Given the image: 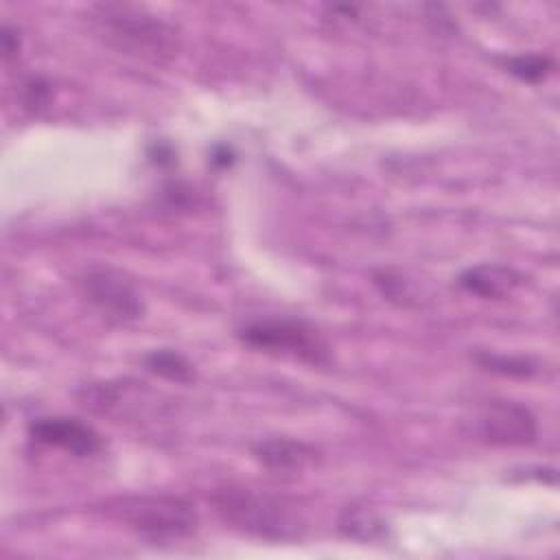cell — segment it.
I'll return each mask as SVG.
<instances>
[{
    "instance_id": "obj_1",
    "label": "cell",
    "mask_w": 560,
    "mask_h": 560,
    "mask_svg": "<svg viewBox=\"0 0 560 560\" xmlns=\"http://www.w3.org/2000/svg\"><path fill=\"white\" fill-rule=\"evenodd\" d=\"M94 31L116 50L153 63L168 61L177 55V28L144 7L129 2H103L88 11Z\"/></svg>"
},
{
    "instance_id": "obj_2",
    "label": "cell",
    "mask_w": 560,
    "mask_h": 560,
    "mask_svg": "<svg viewBox=\"0 0 560 560\" xmlns=\"http://www.w3.org/2000/svg\"><path fill=\"white\" fill-rule=\"evenodd\" d=\"M210 501L228 525L265 540H298L306 532V518L298 503L273 492L225 486L217 488Z\"/></svg>"
},
{
    "instance_id": "obj_3",
    "label": "cell",
    "mask_w": 560,
    "mask_h": 560,
    "mask_svg": "<svg viewBox=\"0 0 560 560\" xmlns=\"http://www.w3.org/2000/svg\"><path fill=\"white\" fill-rule=\"evenodd\" d=\"M105 512L131 532L158 542L186 538L199 523L195 508L186 499L173 494L122 497L107 503Z\"/></svg>"
},
{
    "instance_id": "obj_4",
    "label": "cell",
    "mask_w": 560,
    "mask_h": 560,
    "mask_svg": "<svg viewBox=\"0 0 560 560\" xmlns=\"http://www.w3.org/2000/svg\"><path fill=\"white\" fill-rule=\"evenodd\" d=\"M238 339L260 352L289 357L308 365H326L330 361V346L322 332L304 319L265 317L247 322L238 328Z\"/></svg>"
},
{
    "instance_id": "obj_5",
    "label": "cell",
    "mask_w": 560,
    "mask_h": 560,
    "mask_svg": "<svg viewBox=\"0 0 560 560\" xmlns=\"http://www.w3.org/2000/svg\"><path fill=\"white\" fill-rule=\"evenodd\" d=\"M466 422L479 442L492 446H529L538 435L536 416L525 405L505 398L486 400Z\"/></svg>"
},
{
    "instance_id": "obj_6",
    "label": "cell",
    "mask_w": 560,
    "mask_h": 560,
    "mask_svg": "<svg viewBox=\"0 0 560 560\" xmlns=\"http://www.w3.org/2000/svg\"><path fill=\"white\" fill-rule=\"evenodd\" d=\"M81 295L109 324H131L142 317L144 302L131 280L112 267H92L79 278Z\"/></svg>"
},
{
    "instance_id": "obj_7",
    "label": "cell",
    "mask_w": 560,
    "mask_h": 560,
    "mask_svg": "<svg viewBox=\"0 0 560 560\" xmlns=\"http://www.w3.org/2000/svg\"><path fill=\"white\" fill-rule=\"evenodd\" d=\"M28 435L37 444L61 448L74 457H94L103 451L101 433L88 422L68 416L37 418L28 424Z\"/></svg>"
},
{
    "instance_id": "obj_8",
    "label": "cell",
    "mask_w": 560,
    "mask_h": 560,
    "mask_svg": "<svg viewBox=\"0 0 560 560\" xmlns=\"http://www.w3.org/2000/svg\"><path fill=\"white\" fill-rule=\"evenodd\" d=\"M252 455L258 464L273 472H300L319 459V451L313 444L291 438H267L254 444Z\"/></svg>"
},
{
    "instance_id": "obj_9",
    "label": "cell",
    "mask_w": 560,
    "mask_h": 560,
    "mask_svg": "<svg viewBox=\"0 0 560 560\" xmlns=\"http://www.w3.org/2000/svg\"><path fill=\"white\" fill-rule=\"evenodd\" d=\"M457 284L468 291L475 293L479 298H492V300H501L505 295H510L516 287L523 284V273H518L512 267L505 265H475L468 267L459 273Z\"/></svg>"
},
{
    "instance_id": "obj_10",
    "label": "cell",
    "mask_w": 560,
    "mask_h": 560,
    "mask_svg": "<svg viewBox=\"0 0 560 560\" xmlns=\"http://www.w3.org/2000/svg\"><path fill=\"white\" fill-rule=\"evenodd\" d=\"M144 368L166 381H173V383H192L197 376L192 361L171 348L151 350L144 357Z\"/></svg>"
},
{
    "instance_id": "obj_11",
    "label": "cell",
    "mask_w": 560,
    "mask_h": 560,
    "mask_svg": "<svg viewBox=\"0 0 560 560\" xmlns=\"http://www.w3.org/2000/svg\"><path fill=\"white\" fill-rule=\"evenodd\" d=\"M475 361L479 368L501 374V376H512V378H529L538 372V363L529 357L523 354H499V352H477Z\"/></svg>"
},
{
    "instance_id": "obj_12",
    "label": "cell",
    "mask_w": 560,
    "mask_h": 560,
    "mask_svg": "<svg viewBox=\"0 0 560 560\" xmlns=\"http://www.w3.org/2000/svg\"><path fill=\"white\" fill-rule=\"evenodd\" d=\"M503 66L508 68L510 74H514L516 79H521L525 83H538V81L547 79V74L553 70V61L549 57L534 55V52L508 57L503 61Z\"/></svg>"
},
{
    "instance_id": "obj_13",
    "label": "cell",
    "mask_w": 560,
    "mask_h": 560,
    "mask_svg": "<svg viewBox=\"0 0 560 560\" xmlns=\"http://www.w3.org/2000/svg\"><path fill=\"white\" fill-rule=\"evenodd\" d=\"M341 529L359 540H376L385 536V523L368 510H348L341 518Z\"/></svg>"
},
{
    "instance_id": "obj_14",
    "label": "cell",
    "mask_w": 560,
    "mask_h": 560,
    "mask_svg": "<svg viewBox=\"0 0 560 560\" xmlns=\"http://www.w3.org/2000/svg\"><path fill=\"white\" fill-rule=\"evenodd\" d=\"M48 94H50L48 83H44L42 79H31L26 85V105L42 107V105H46Z\"/></svg>"
},
{
    "instance_id": "obj_15",
    "label": "cell",
    "mask_w": 560,
    "mask_h": 560,
    "mask_svg": "<svg viewBox=\"0 0 560 560\" xmlns=\"http://www.w3.org/2000/svg\"><path fill=\"white\" fill-rule=\"evenodd\" d=\"M20 50V37L11 26L2 28V57L4 61H9L11 57H15Z\"/></svg>"
}]
</instances>
